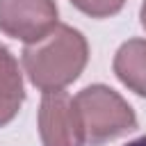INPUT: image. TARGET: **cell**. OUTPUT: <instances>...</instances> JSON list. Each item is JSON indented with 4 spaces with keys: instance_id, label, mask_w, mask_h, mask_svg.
Returning a JSON list of instances; mask_svg holds the SVG:
<instances>
[{
    "instance_id": "obj_1",
    "label": "cell",
    "mask_w": 146,
    "mask_h": 146,
    "mask_svg": "<svg viewBox=\"0 0 146 146\" xmlns=\"http://www.w3.org/2000/svg\"><path fill=\"white\" fill-rule=\"evenodd\" d=\"M21 62L27 80L36 89L43 94L62 91L82 75L89 62V43L80 30L57 23L41 41L23 48Z\"/></svg>"
},
{
    "instance_id": "obj_2",
    "label": "cell",
    "mask_w": 146,
    "mask_h": 146,
    "mask_svg": "<svg viewBox=\"0 0 146 146\" xmlns=\"http://www.w3.org/2000/svg\"><path fill=\"white\" fill-rule=\"evenodd\" d=\"M89 146H103L137 130V114L130 103L107 84H89L73 98Z\"/></svg>"
},
{
    "instance_id": "obj_3",
    "label": "cell",
    "mask_w": 146,
    "mask_h": 146,
    "mask_svg": "<svg viewBox=\"0 0 146 146\" xmlns=\"http://www.w3.org/2000/svg\"><path fill=\"white\" fill-rule=\"evenodd\" d=\"M57 16L55 0H0V32L25 46L52 32Z\"/></svg>"
},
{
    "instance_id": "obj_4",
    "label": "cell",
    "mask_w": 146,
    "mask_h": 146,
    "mask_svg": "<svg viewBox=\"0 0 146 146\" xmlns=\"http://www.w3.org/2000/svg\"><path fill=\"white\" fill-rule=\"evenodd\" d=\"M39 137L43 146H84V128L75 100L62 91H48L39 105Z\"/></svg>"
},
{
    "instance_id": "obj_5",
    "label": "cell",
    "mask_w": 146,
    "mask_h": 146,
    "mask_svg": "<svg viewBox=\"0 0 146 146\" xmlns=\"http://www.w3.org/2000/svg\"><path fill=\"white\" fill-rule=\"evenodd\" d=\"M112 68L123 87L146 98V39H128L121 43Z\"/></svg>"
},
{
    "instance_id": "obj_6",
    "label": "cell",
    "mask_w": 146,
    "mask_h": 146,
    "mask_svg": "<svg viewBox=\"0 0 146 146\" xmlns=\"http://www.w3.org/2000/svg\"><path fill=\"white\" fill-rule=\"evenodd\" d=\"M25 100L23 73L18 59L7 46L0 43V128L11 123Z\"/></svg>"
},
{
    "instance_id": "obj_7",
    "label": "cell",
    "mask_w": 146,
    "mask_h": 146,
    "mask_svg": "<svg viewBox=\"0 0 146 146\" xmlns=\"http://www.w3.org/2000/svg\"><path fill=\"white\" fill-rule=\"evenodd\" d=\"M71 5L91 18H110L123 9L125 0H71Z\"/></svg>"
},
{
    "instance_id": "obj_8",
    "label": "cell",
    "mask_w": 146,
    "mask_h": 146,
    "mask_svg": "<svg viewBox=\"0 0 146 146\" xmlns=\"http://www.w3.org/2000/svg\"><path fill=\"white\" fill-rule=\"evenodd\" d=\"M139 23H141V27L146 30V0H144L141 7H139Z\"/></svg>"
},
{
    "instance_id": "obj_9",
    "label": "cell",
    "mask_w": 146,
    "mask_h": 146,
    "mask_svg": "<svg viewBox=\"0 0 146 146\" xmlns=\"http://www.w3.org/2000/svg\"><path fill=\"white\" fill-rule=\"evenodd\" d=\"M123 146H146V135L144 137H137V139H132V141H128Z\"/></svg>"
}]
</instances>
